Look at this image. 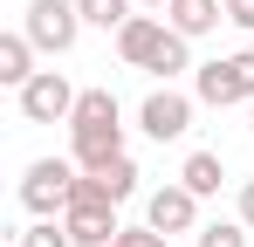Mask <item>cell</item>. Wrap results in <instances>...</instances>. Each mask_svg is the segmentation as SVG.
Masks as SVG:
<instances>
[{"label": "cell", "mask_w": 254, "mask_h": 247, "mask_svg": "<svg viewBox=\"0 0 254 247\" xmlns=\"http://www.w3.org/2000/svg\"><path fill=\"white\" fill-rule=\"evenodd\" d=\"M76 179H83L76 158H35L21 172V206H28L35 220H62L69 199H76Z\"/></svg>", "instance_id": "cell-1"}, {"label": "cell", "mask_w": 254, "mask_h": 247, "mask_svg": "<svg viewBox=\"0 0 254 247\" xmlns=\"http://www.w3.org/2000/svg\"><path fill=\"white\" fill-rule=\"evenodd\" d=\"M192 96H199V103H213V110H227V103H254V48L220 55V62H199Z\"/></svg>", "instance_id": "cell-2"}, {"label": "cell", "mask_w": 254, "mask_h": 247, "mask_svg": "<svg viewBox=\"0 0 254 247\" xmlns=\"http://www.w3.org/2000/svg\"><path fill=\"white\" fill-rule=\"evenodd\" d=\"M21 35L35 41L42 55H69V48H76V35H83V14H76V0H28Z\"/></svg>", "instance_id": "cell-3"}, {"label": "cell", "mask_w": 254, "mask_h": 247, "mask_svg": "<svg viewBox=\"0 0 254 247\" xmlns=\"http://www.w3.org/2000/svg\"><path fill=\"white\" fill-rule=\"evenodd\" d=\"M76 96H83V89L62 76V69H42L28 89H14V103H21L28 124H69V117H76Z\"/></svg>", "instance_id": "cell-4"}, {"label": "cell", "mask_w": 254, "mask_h": 247, "mask_svg": "<svg viewBox=\"0 0 254 247\" xmlns=\"http://www.w3.org/2000/svg\"><path fill=\"white\" fill-rule=\"evenodd\" d=\"M137 130L144 137H158V144H179L186 130H192V96H179V89H151L144 103H137Z\"/></svg>", "instance_id": "cell-5"}, {"label": "cell", "mask_w": 254, "mask_h": 247, "mask_svg": "<svg viewBox=\"0 0 254 247\" xmlns=\"http://www.w3.org/2000/svg\"><path fill=\"white\" fill-rule=\"evenodd\" d=\"M62 227H69V241L76 247H117V206L110 199H96V192H76L69 199V213H62Z\"/></svg>", "instance_id": "cell-6"}, {"label": "cell", "mask_w": 254, "mask_h": 247, "mask_svg": "<svg viewBox=\"0 0 254 247\" xmlns=\"http://www.w3.org/2000/svg\"><path fill=\"white\" fill-rule=\"evenodd\" d=\"M144 227H158V234H199V192H186L179 179L158 185L144 199Z\"/></svg>", "instance_id": "cell-7"}, {"label": "cell", "mask_w": 254, "mask_h": 247, "mask_svg": "<svg viewBox=\"0 0 254 247\" xmlns=\"http://www.w3.org/2000/svg\"><path fill=\"white\" fill-rule=\"evenodd\" d=\"M165 41H172V21H165V14H130L124 28H117V55H124V69H151Z\"/></svg>", "instance_id": "cell-8"}, {"label": "cell", "mask_w": 254, "mask_h": 247, "mask_svg": "<svg viewBox=\"0 0 254 247\" xmlns=\"http://www.w3.org/2000/svg\"><path fill=\"white\" fill-rule=\"evenodd\" d=\"M69 137H110V144H124L117 96H110V89H83V96H76V117H69Z\"/></svg>", "instance_id": "cell-9"}, {"label": "cell", "mask_w": 254, "mask_h": 247, "mask_svg": "<svg viewBox=\"0 0 254 247\" xmlns=\"http://www.w3.org/2000/svg\"><path fill=\"white\" fill-rule=\"evenodd\" d=\"M165 21H172V35L199 41V35H213V28L227 21V0H172V7H165Z\"/></svg>", "instance_id": "cell-10"}, {"label": "cell", "mask_w": 254, "mask_h": 247, "mask_svg": "<svg viewBox=\"0 0 254 247\" xmlns=\"http://www.w3.org/2000/svg\"><path fill=\"white\" fill-rule=\"evenodd\" d=\"M35 55H42V48L21 35V28H14V35H0V82H7V89H28V82L42 76V69H35Z\"/></svg>", "instance_id": "cell-11"}, {"label": "cell", "mask_w": 254, "mask_h": 247, "mask_svg": "<svg viewBox=\"0 0 254 247\" xmlns=\"http://www.w3.org/2000/svg\"><path fill=\"white\" fill-rule=\"evenodd\" d=\"M179 185H186V192H199V199H213V192L227 185V165H220V151H186V165H179Z\"/></svg>", "instance_id": "cell-12"}, {"label": "cell", "mask_w": 254, "mask_h": 247, "mask_svg": "<svg viewBox=\"0 0 254 247\" xmlns=\"http://www.w3.org/2000/svg\"><path fill=\"white\" fill-rule=\"evenodd\" d=\"M89 179L103 185V199H110V206H124L130 192H137V165H130V151H124V158H110L103 172H89Z\"/></svg>", "instance_id": "cell-13"}, {"label": "cell", "mask_w": 254, "mask_h": 247, "mask_svg": "<svg viewBox=\"0 0 254 247\" xmlns=\"http://www.w3.org/2000/svg\"><path fill=\"white\" fill-rule=\"evenodd\" d=\"M130 7L137 0H76V14H83V28H103V35H117L130 21Z\"/></svg>", "instance_id": "cell-14"}, {"label": "cell", "mask_w": 254, "mask_h": 247, "mask_svg": "<svg viewBox=\"0 0 254 247\" xmlns=\"http://www.w3.org/2000/svg\"><path fill=\"white\" fill-rule=\"evenodd\" d=\"M186 69H192V41H186V35H172L165 48H158V62H151L144 76H158V82H172V76H186Z\"/></svg>", "instance_id": "cell-15"}, {"label": "cell", "mask_w": 254, "mask_h": 247, "mask_svg": "<svg viewBox=\"0 0 254 247\" xmlns=\"http://www.w3.org/2000/svg\"><path fill=\"white\" fill-rule=\"evenodd\" d=\"M14 247H76V241H69V227H62V220H35V227H21V234H14Z\"/></svg>", "instance_id": "cell-16"}, {"label": "cell", "mask_w": 254, "mask_h": 247, "mask_svg": "<svg viewBox=\"0 0 254 247\" xmlns=\"http://www.w3.org/2000/svg\"><path fill=\"white\" fill-rule=\"evenodd\" d=\"M254 227H241V220H213V227H199V241L192 247H248Z\"/></svg>", "instance_id": "cell-17"}, {"label": "cell", "mask_w": 254, "mask_h": 247, "mask_svg": "<svg viewBox=\"0 0 254 247\" xmlns=\"http://www.w3.org/2000/svg\"><path fill=\"white\" fill-rule=\"evenodd\" d=\"M117 247H172V234H158V227H124Z\"/></svg>", "instance_id": "cell-18"}, {"label": "cell", "mask_w": 254, "mask_h": 247, "mask_svg": "<svg viewBox=\"0 0 254 247\" xmlns=\"http://www.w3.org/2000/svg\"><path fill=\"white\" fill-rule=\"evenodd\" d=\"M227 21H234L241 35H254V0H227Z\"/></svg>", "instance_id": "cell-19"}, {"label": "cell", "mask_w": 254, "mask_h": 247, "mask_svg": "<svg viewBox=\"0 0 254 247\" xmlns=\"http://www.w3.org/2000/svg\"><path fill=\"white\" fill-rule=\"evenodd\" d=\"M234 220H241V227H254V179L241 185V199H234Z\"/></svg>", "instance_id": "cell-20"}, {"label": "cell", "mask_w": 254, "mask_h": 247, "mask_svg": "<svg viewBox=\"0 0 254 247\" xmlns=\"http://www.w3.org/2000/svg\"><path fill=\"white\" fill-rule=\"evenodd\" d=\"M137 7H144V14H165V7H172V0H137Z\"/></svg>", "instance_id": "cell-21"}, {"label": "cell", "mask_w": 254, "mask_h": 247, "mask_svg": "<svg viewBox=\"0 0 254 247\" xmlns=\"http://www.w3.org/2000/svg\"><path fill=\"white\" fill-rule=\"evenodd\" d=\"M248 130H254V103H248Z\"/></svg>", "instance_id": "cell-22"}]
</instances>
